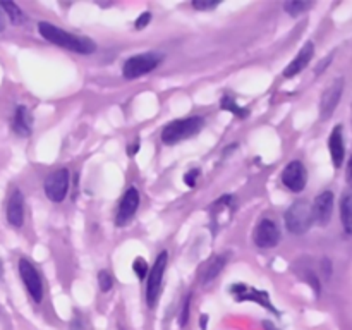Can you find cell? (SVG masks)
I'll return each instance as SVG.
<instances>
[{
    "mask_svg": "<svg viewBox=\"0 0 352 330\" xmlns=\"http://www.w3.org/2000/svg\"><path fill=\"white\" fill-rule=\"evenodd\" d=\"M0 9L3 10V14L9 17L12 24H21L26 19V16H24V12L21 10V7L14 2H0Z\"/></svg>",
    "mask_w": 352,
    "mask_h": 330,
    "instance_id": "d6986e66",
    "label": "cell"
},
{
    "mask_svg": "<svg viewBox=\"0 0 352 330\" xmlns=\"http://www.w3.org/2000/svg\"><path fill=\"white\" fill-rule=\"evenodd\" d=\"M220 105H222L223 110H229V112L236 113L237 117H246L248 116V109H243L241 105H237V102H236V98H234V96L226 95L222 98V102H220Z\"/></svg>",
    "mask_w": 352,
    "mask_h": 330,
    "instance_id": "44dd1931",
    "label": "cell"
},
{
    "mask_svg": "<svg viewBox=\"0 0 352 330\" xmlns=\"http://www.w3.org/2000/svg\"><path fill=\"white\" fill-rule=\"evenodd\" d=\"M265 330H278L277 327L274 325V323H270V322H265Z\"/></svg>",
    "mask_w": 352,
    "mask_h": 330,
    "instance_id": "836d02e7",
    "label": "cell"
},
{
    "mask_svg": "<svg viewBox=\"0 0 352 330\" xmlns=\"http://www.w3.org/2000/svg\"><path fill=\"white\" fill-rule=\"evenodd\" d=\"M313 220L320 223V226H327L332 219L333 212V192L323 191L315 198V203L311 205Z\"/></svg>",
    "mask_w": 352,
    "mask_h": 330,
    "instance_id": "4fadbf2b",
    "label": "cell"
},
{
    "mask_svg": "<svg viewBox=\"0 0 352 330\" xmlns=\"http://www.w3.org/2000/svg\"><path fill=\"white\" fill-rule=\"evenodd\" d=\"M285 227L289 232L292 234H305L313 226V212L311 205L306 199H299V201L292 203L287 208L284 215Z\"/></svg>",
    "mask_w": 352,
    "mask_h": 330,
    "instance_id": "3957f363",
    "label": "cell"
},
{
    "mask_svg": "<svg viewBox=\"0 0 352 330\" xmlns=\"http://www.w3.org/2000/svg\"><path fill=\"white\" fill-rule=\"evenodd\" d=\"M206 322H208V316L203 315V316H201V320H199V325H201V329H203V330L206 329Z\"/></svg>",
    "mask_w": 352,
    "mask_h": 330,
    "instance_id": "d6a6232c",
    "label": "cell"
},
{
    "mask_svg": "<svg viewBox=\"0 0 352 330\" xmlns=\"http://www.w3.org/2000/svg\"><path fill=\"white\" fill-rule=\"evenodd\" d=\"M219 0H195L192 2V7L198 10H212L219 6Z\"/></svg>",
    "mask_w": 352,
    "mask_h": 330,
    "instance_id": "d4e9b609",
    "label": "cell"
},
{
    "mask_svg": "<svg viewBox=\"0 0 352 330\" xmlns=\"http://www.w3.org/2000/svg\"><path fill=\"white\" fill-rule=\"evenodd\" d=\"M313 55H315V45H313L311 41H308V43L299 50V54L296 55L294 60L285 67L284 71L285 78H294V76H298L299 72L305 71V69L308 67L309 62H311Z\"/></svg>",
    "mask_w": 352,
    "mask_h": 330,
    "instance_id": "9a60e30c",
    "label": "cell"
},
{
    "mask_svg": "<svg viewBox=\"0 0 352 330\" xmlns=\"http://www.w3.org/2000/svg\"><path fill=\"white\" fill-rule=\"evenodd\" d=\"M98 285H100V289H102V292H109L110 289H112V285H113L112 275H110L107 270H102L98 274Z\"/></svg>",
    "mask_w": 352,
    "mask_h": 330,
    "instance_id": "cb8c5ba5",
    "label": "cell"
},
{
    "mask_svg": "<svg viewBox=\"0 0 352 330\" xmlns=\"http://www.w3.org/2000/svg\"><path fill=\"white\" fill-rule=\"evenodd\" d=\"M2 275H3V263L2 260H0V280H2Z\"/></svg>",
    "mask_w": 352,
    "mask_h": 330,
    "instance_id": "e575fe53",
    "label": "cell"
},
{
    "mask_svg": "<svg viewBox=\"0 0 352 330\" xmlns=\"http://www.w3.org/2000/svg\"><path fill=\"white\" fill-rule=\"evenodd\" d=\"M223 265H226V258L223 256H217V258H213L212 261H208V265H206L205 270H203L201 280L210 282L212 278H215L217 275L220 274V270L223 268Z\"/></svg>",
    "mask_w": 352,
    "mask_h": 330,
    "instance_id": "ffe728a7",
    "label": "cell"
},
{
    "mask_svg": "<svg viewBox=\"0 0 352 330\" xmlns=\"http://www.w3.org/2000/svg\"><path fill=\"white\" fill-rule=\"evenodd\" d=\"M150 23H151V12H143L136 19L134 26H136V30H144V28H146Z\"/></svg>",
    "mask_w": 352,
    "mask_h": 330,
    "instance_id": "83f0119b",
    "label": "cell"
},
{
    "mask_svg": "<svg viewBox=\"0 0 352 330\" xmlns=\"http://www.w3.org/2000/svg\"><path fill=\"white\" fill-rule=\"evenodd\" d=\"M311 2H302V0H291V2L284 3V10L291 16H299V14L306 12L311 7Z\"/></svg>",
    "mask_w": 352,
    "mask_h": 330,
    "instance_id": "7402d4cb",
    "label": "cell"
},
{
    "mask_svg": "<svg viewBox=\"0 0 352 330\" xmlns=\"http://www.w3.org/2000/svg\"><path fill=\"white\" fill-rule=\"evenodd\" d=\"M38 31H40V34L47 41H50V43L57 45V47L60 48H65V50L76 52V54L88 55L93 54L96 48L95 43H93L89 38L76 36V34L60 30V28L55 26V24L40 23L38 24Z\"/></svg>",
    "mask_w": 352,
    "mask_h": 330,
    "instance_id": "6da1fadb",
    "label": "cell"
},
{
    "mask_svg": "<svg viewBox=\"0 0 352 330\" xmlns=\"http://www.w3.org/2000/svg\"><path fill=\"white\" fill-rule=\"evenodd\" d=\"M189 311H191V294L184 299V305H182V311H181V318H179V323L181 327H184L189 320Z\"/></svg>",
    "mask_w": 352,
    "mask_h": 330,
    "instance_id": "484cf974",
    "label": "cell"
},
{
    "mask_svg": "<svg viewBox=\"0 0 352 330\" xmlns=\"http://www.w3.org/2000/svg\"><path fill=\"white\" fill-rule=\"evenodd\" d=\"M69 170L67 168H58V170L52 172L47 179H45V195L50 201L60 203L64 201L69 191Z\"/></svg>",
    "mask_w": 352,
    "mask_h": 330,
    "instance_id": "52a82bcc",
    "label": "cell"
},
{
    "mask_svg": "<svg viewBox=\"0 0 352 330\" xmlns=\"http://www.w3.org/2000/svg\"><path fill=\"white\" fill-rule=\"evenodd\" d=\"M253 241L258 248H263V250H270V248L277 246L278 241H280V230H278L277 223L270 219L261 220L254 227Z\"/></svg>",
    "mask_w": 352,
    "mask_h": 330,
    "instance_id": "ba28073f",
    "label": "cell"
},
{
    "mask_svg": "<svg viewBox=\"0 0 352 330\" xmlns=\"http://www.w3.org/2000/svg\"><path fill=\"white\" fill-rule=\"evenodd\" d=\"M329 148H330V157H332L333 167L339 168L340 165L344 164V157H346V146H344L342 126L333 127V131L330 133Z\"/></svg>",
    "mask_w": 352,
    "mask_h": 330,
    "instance_id": "e0dca14e",
    "label": "cell"
},
{
    "mask_svg": "<svg viewBox=\"0 0 352 330\" xmlns=\"http://www.w3.org/2000/svg\"><path fill=\"white\" fill-rule=\"evenodd\" d=\"M330 60H332V57H329V58H327V60H323L322 64H320L318 67H316V74H320V72H323V67H325V65H329Z\"/></svg>",
    "mask_w": 352,
    "mask_h": 330,
    "instance_id": "4dcf8cb0",
    "label": "cell"
},
{
    "mask_svg": "<svg viewBox=\"0 0 352 330\" xmlns=\"http://www.w3.org/2000/svg\"><path fill=\"white\" fill-rule=\"evenodd\" d=\"M138 208H140V192H138L136 188H129L124 192L122 199H120L119 203V208H117V226H126V223L136 215Z\"/></svg>",
    "mask_w": 352,
    "mask_h": 330,
    "instance_id": "30bf717a",
    "label": "cell"
},
{
    "mask_svg": "<svg viewBox=\"0 0 352 330\" xmlns=\"http://www.w3.org/2000/svg\"><path fill=\"white\" fill-rule=\"evenodd\" d=\"M340 219H342L344 230L352 236V192L342 196L340 201Z\"/></svg>",
    "mask_w": 352,
    "mask_h": 330,
    "instance_id": "ac0fdd59",
    "label": "cell"
},
{
    "mask_svg": "<svg viewBox=\"0 0 352 330\" xmlns=\"http://www.w3.org/2000/svg\"><path fill=\"white\" fill-rule=\"evenodd\" d=\"M347 182H349L351 189H352V157L347 162Z\"/></svg>",
    "mask_w": 352,
    "mask_h": 330,
    "instance_id": "f1b7e54d",
    "label": "cell"
},
{
    "mask_svg": "<svg viewBox=\"0 0 352 330\" xmlns=\"http://www.w3.org/2000/svg\"><path fill=\"white\" fill-rule=\"evenodd\" d=\"M12 129L17 136L28 138L33 131V116H31L30 109L24 105H19L14 112L12 117Z\"/></svg>",
    "mask_w": 352,
    "mask_h": 330,
    "instance_id": "2e32d148",
    "label": "cell"
},
{
    "mask_svg": "<svg viewBox=\"0 0 352 330\" xmlns=\"http://www.w3.org/2000/svg\"><path fill=\"white\" fill-rule=\"evenodd\" d=\"M203 127H205V119L199 116L172 120L162 131V141L168 144V146H172V144H177L181 141L196 136Z\"/></svg>",
    "mask_w": 352,
    "mask_h": 330,
    "instance_id": "7a4b0ae2",
    "label": "cell"
},
{
    "mask_svg": "<svg viewBox=\"0 0 352 330\" xmlns=\"http://www.w3.org/2000/svg\"><path fill=\"white\" fill-rule=\"evenodd\" d=\"M133 270H134V274L138 275V278H140V280H144L148 275V263L143 260V258H136V260L133 261Z\"/></svg>",
    "mask_w": 352,
    "mask_h": 330,
    "instance_id": "603a6c76",
    "label": "cell"
},
{
    "mask_svg": "<svg viewBox=\"0 0 352 330\" xmlns=\"http://www.w3.org/2000/svg\"><path fill=\"white\" fill-rule=\"evenodd\" d=\"M168 261V253L167 251H162L160 254L155 260L153 267L148 272V280H146V302L150 308H155L160 299L162 294V280H164L165 268H167Z\"/></svg>",
    "mask_w": 352,
    "mask_h": 330,
    "instance_id": "5b68a950",
    "label": "cell"
},
{
    "mask_svg": "<svg viewBox=\"0 0 352 330\" xmlns=\"http://www.w3.org/2000/svg\"><path fill=\"white\" fill-rule=\"evenodd\" d=\"M6 30V14H3V10L0 9V33Z\"/></svg>",
    "mask_w": 352,
    "mask_h": 330,
    "instance_id": "f546056e",
    "label": "cell"
},
{
    "mask_svg": "<svg viewBox=\"0 0 352 330\" xmlns=\"http://www.w3.org/2000/svg\"><path fill=\"white\" fill-rule=\"evenodd\" d=\"M160 54H153V52H148V54H138L134 57H129L124 62L122 74L126 79H138L144 74H150L155 69L160 65L162 62Z\"/></svg>",
    "mask_w": 352,
    "mask_h": 330,
    "instance_id": "277c9868",
    "label": "cell"
},
{
    "mask_svg": "<svg viewBox=\"0 0 352 330\" xmlns=\"http://www.w3.org/2000/svg\"><path fill=\"white\" fill-rule=\"evenodd\" d=\"M344 91V79H336L329 88L323 91L322 102H320V116L322 119H329L333 112H336L337 105L340 102V96Z\"/></svg>",
    "mask_w": 352,
    "mask_h": 330,
    "instance_id": "8fae6325",
    "label": "cell"
},
{
    "mask_svg": "<svg viewBox=\"0 0 352 330\" xmlns=\"http://www.w3.org/2000/svg\"><path fill=\"white\" fill-rule=\"evenodd\" d=\"M19 275L28 294L31 296L34 302L40 305L41 299H43V282H41L36 267L28 258H21L19 260Z\"/></svg>",
    "mask_w": 352,
    "mask_h": 330,
    "instance_id": "8992f818",
    "label": "cell"
},
{
    "mask_svg": "<svg viewBox=\"0 0 352 330\" xmlns=\"http://www.w3.org/2000/svg\"><path fill=\"white\" fill-rule=\"evenodd\" d=\"M282 182L289 191L301 192L308 182V172H306L302 162L292 160L291 164L285 165V168L282 170Z\"/></svg>",
    "mask_w": 352,
    "mask_h": 330,
    "instance_id": "9c48e42d",
    "label": "cell"
},
{
    "mask_svg": "<svg viewBox=\"0 0 352 330\" xmlns=\"http://www.w3.org/2000/svg\"><path fill=\"white\" fill-rule=\"evenodd\" d=\"M138 150H140V141H136V144L129 148V155H136Z\"/></svg>",
    "mask_w": 352,
    "mask_h": 330,
    "instance_id": "1f68e13d",
    "label": "cell"
},
{
    "mask_svg": "<svg viewBox=\"0 0 352 330\" xmlns=\"http://www.w3.org/2000/svg\"><path fill=\"white\" fill-rule=\"evenodd\" d=\"M230 294L236 301L243 302V301H254L258 305H261L263 308L270 309V311H275L274 306H272L270 299H268V294L263 291H258V289L250 287V285H244V284H236L230 287Z\"/></svg>",
    "mask_w": 352,
    "mask_h": 330,
    "instance_id": "7c38bea8",
    "label": "cell"
},
{
    "mask_svg": "<svg viewBox=\"0 0 352 330\" xmlns=\"http://www.w3.org/2000/svg\"><path fill=\"white\" fill-rule=\"evenodd\" d=\"M6 217L7 222L14 229H19L24 223V196L19 189H14L9 196V201H7L6 208Z\"/></svg>",
    "mask_w": 352,
    "mask_h": 330,
    "instance_id": "5bb4252c",
    "label": "cell"
},
{
    "mask_svg": "<svg viewBox=\"0 0 352 330\" xmlns=\"http://www.w3.org/2000/svg\"><path fill=\"white\" fill-rule=\"evenodd\" d=\"M198 177H199V170H198V168H191V170H189V172H186L184 182L189 186V188H195L196 181H198Z\"/></svg>",
    "mask_w": 352,
    "mask_h": 330,
    "instance_id": "4316f807",
    "label": "cell"
}]
</instances>
